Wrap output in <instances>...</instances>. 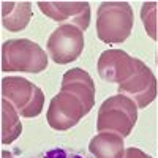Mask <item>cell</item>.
Masks as SVG:
<instances>
[{
	"label": "cell",
	"instance_id": "obj_6",
	"mask_svg": "<svg viewBox=\"0 0 158 158\" xmlns=\"http://www.w3.org/2000/svg\"><path fill=\"white\" fill-rule=\"evenodd\" d=\"M84 49V32L71 24H63L51 33L48 40V54L59 65L76 60Z\"/></svg>",
	"mask_w": 158,
	"mask_h": 158
},
{
	"label": "cell",
	"instance_id": "obj_13",
	"mask_svg": "<svg viewBox=\"0 0 158 158\" xmlns=\"http://www.w3.org/2000/svg\"><path fill=\"white\" fill-rule=\"evenodd\" d=\"M141 19L147 35L152 40L158 38V3L156 2H146L141 8Z\"/></svg>",
	"mask_w": 158,
	"mask_h": 158
},
{
	"label": "cell",
	"instance_id": "obj_10",
	"mask_svg": "<svg viewBox=\"0 0 158 158\" xmlns=\"http://www.w3.org/2000/svg\"><path fill=\"white\" fill-rule=\"evenodd\" d=\"M33 16L30 2H2V25L8 32H21Z\"/></svg>",
	"mask_w": 158,
	"mask_h": 158
},
{
	"label": "cell",
	"instance_id": "obj_9",
	"mask_svg": "<svg viewBox=\"0 0 158 158\" xmlns=\"http://www.w3.org/2000/svg\"><path fill=\"white\" fill-rule=\"evenodd\" d=\"M44 16L56 22H68L79 30L90 25V5L87 2H38Z\"/></svg>",
	"mask_w": 158,
	"mask_h": 158
},
{
	"label": "cell",
	"instance_id": "obj_11",
	"mask_svg": "<svg viewBox=\"0 0 158 158\" xmlns=\"http://www.w3.org/2000/svg\"><path fill=\"white\" fill-rule=\"evenodd\" d=\"M89 150L95 158H123V138L117 133H100L90 139Z\"/></svg>",
	"mask_w": 158,
	"mask_h": 158
},
{
	"label": "cell",
	"instance_id": "obj_14",
	"mask_svg": "<svg viewBox=\"0 0 158 158\" xmlns=\"http://www.w3.org/2000/svg\"><path fill=\"white\" fill-rule=\"evenodd\" d=\"M36 158H85V156L57 147V149H51V150L44 152L43 155H40V156H36Z\"/></svg>",
	"mask_w": 158,
	"mask_h": 158
},
{
	"label": "cell",
	"instance_id": "obj_4",
	"mask_svg": "<svg viewBox=\"0 0 158 158\" xmlns=\"http://www.w3.org/2000/svg\"><path fill=\"white\" fill-rule=\"evenodd\" d=\"M48 68V56L35 41L25 38L8 40L2 44V70L41 73Z\"/></svg>",
	"mask_w": 158,
	"mask_h": 158
},
{
	"label": "cell",
	"instance_id": "obj_8",
	"mask_svg": "<svg viewBox=\"0 0 158 158\" xmlns=\"http://www.w3.org/2000/svg\"><path fill=\"white\" fill-rule=\"evenodd\" d=\"M136 62H138V59L130 57L125 51L108 49V51L101 52L97 70L103 81L122 84L127 79H130L131 74L135 73Z\"/></svg>",
	"mask_w": 158,
	"mask_h": 158
},
{
	"label": "cell",
	"instance_id": "obj_12",
	"mask_svg": "<svg viewBox=\"0 0 158 158\" xmlns=\"http://www.w3.org/2000/svg\"><path fill=\"white\" fill-rule=\"evenodd\" d=\"M22 133V123L19 120V112L8 101L2 100V144L8 146L16 141Z\"/></svg>",
	"mask_w": 158,
	"mask_h": 158
},
{
	"label": "cell",
	"instance_id": "obj_5",
	"mask_svg": "<svg viewBox=\"0 0 158 158\" xmlns=\"http://www.w3.org/2000/svg\"><path fill=\"white\" fill-rule=\"evenodd\" d=\"M2 97L16 108L22 117H36L44 106V94L25 77L8 76L2 79Z\"/></svg>",
	"mask_w": 158,
	"mask_h": 158
},
{
	"label": "cell",
	"instance_id": "obj_2",
	"mask_svg": "<svg viewBox=\"0 0 158 158\" xmlns=\"http://www.w3.org/2000/svg\"><path fill=\"white\" fill-rule=\"evenodd\" d=\"M133 25V8L127 2H103L97 10V35L103 43H123Z\"/></svg>",
	"mask_w": 158,
	"mask_h": 158
},
{
	"label": "cell",
	"instance_id": "obj_7",
	"mask_svg": "<svg viewBox=\"0 0 158 158\" xmlns=\"http://www.w3.org/2000/svg\"><path fill=\"white\" fill-rule=\"evenodd\" d=\"M118 94L131 98L138 108H147L156 98V77L147 65L138 59L131 77L118 84Z\"/></svg>",
	"mask_w": 158,
	"mask_h": 158
},
{
	"label": "cell",
	"instance_id": "obj_1",
	"mask_svg": "<svg viewBox=\"0 0 158 158\" xmlns=\"http://www.w3.org/2000/svg\"><path fill=\"white\" fill-rule=\"evenodd\" d=\"M95 104V82L82 68L68 70L62 76L60 92L51 100L48 123L52 130L65 131L74 127Z\"/></svg>",
	"mask_w": 158,
	"mask_h": 158
},
{
	"label": "cell",
	"instance_id": "obj_15",
	"mask_svg": "<svg viewBox=\"0 0 158 158\" xmlns=\"http://www.w3.org/2000/svg\"><path fill=\"white\" fill-rule=\"evenodd\" d=\"M123 158H152V156L147 155L146 152H142L141 149L128 147V149H125V155H123Z\"/></svg>",
	"mask_w": 158,
	"mask_h": 158
},
{
	"label": "cell",
	"instance_id": "obj_16",
	"mask_svg": "<svg viewBox=\"0 0 158 158\" xmlns=\"http://www.w3.org/2000/svg\"><path fill=\"white\" fill-rule=\"evenodd\" d=\"M2 158H13V156H11L10 153H6V152H3V153H2Z\"/></svg>",
	"mask_w": 158,
	"mask_h": 158
},
{
	"label": "cell",
	"instance_id": "obj_3",
	"mask_svg": "<svg viewBox=\"0 0 158 158\" xmlns=\"http://www.w3.org/2000/svg\"><path fill=\"white\" fill-rule=\"evenodd\" d=\"M138 120V106L136 103L118 94L101 103L98 109L97 130L100 133H117L127 138L135 128Z\"/></svg>",
	"mask_w": 158,
	"mask_h": 158
}]
</instances>
